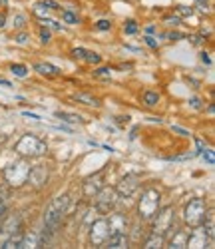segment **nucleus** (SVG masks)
I'll list each match as a JSON object with an SVG mask.
<instances>
[{
  "mask_svg": "<svg viewBox=\"0 0 215 249\" xmlns=\"http://www.w3.org/2000/svg\"><path fill=\"white\" fill-rule=\"evenodd\" d=\"M70 197L68 196H58L50 201L48 210L44 213V225H42V233H40V245H46L58 231V227L68 212Z\"/></svg>",
  "mask_w": 215,
  "mask_h": 249,
  "instance_id": "obj_1",
  "label": "nucleus"
},
{
  "mask_svg": "<svg viewBox=\"0 0 215 249\" xmlns=\"http://www.w3.org/2000/svg\"><path fill=\"white\" fill-rule=\"evenodd\" d=\"M14 152L20 156V158H40V156H44L48 152V146H46V142L44 140H40L38 136L34 134H26L22 136L18 142H16V146H14Z\"/></svg>",
  "mask_w": 215,
  "mask_h": 249,
  "instance_id": "obj_2",
  "label": "nucleus"
},
{
  "mask_svg": "<svg viewBox=\"0 0 215 249\" xmlns=\"http://www.w3.org/2000/svg\"><path fill=\"white\" fill-rule=\"evenodd\" d=\"M28 174H30V163L26 161V158H20L8 165L2 176L10 188H22L28 179Z\"/></svg>",
  "mask_w": 215,
  "mask_h": 249,
  "instance_id": "obj_3",
  "label": "nucleus"
},
{
  "mask_svg": "<svg viewBox=\"0 0 215 249\" xmlns=\"http://www.w3.org/2000/svg\"><path fill=\"white\" fill-rule=\"evenodd\" d=\"M160 201H161L160 192L154 190V188H147V190L142 194L140 201H138V213H140V219H145V221L152 219V217L158 213V210H160Z\"/></svg>",
  "mask_w": 215,
  "mask_h": 249,
  "instance_id": "obj_4",
  "label": "nucleus"
},
{
  "mask_svg": "<svg viewBox=\"0 0 215 249\" xmlns=\"http://www.w3.org/2000/svg\"><path fill=\"white\" fill-rule=\"evenodd\" d=\"M118 203V192L116 188H102L98 194H96V199H94V210L102 215H108Z\"/></svg>",
  "mask_w": 215,
  "mask_h": 249,
  "instance_id": "obj_5",
  "label": "nucleus"
},
{
  "mask_svg": "<svg viewBox=\"0 0 215 249\" xmlns=\"http://www.w3.org/2000/svg\"><path fill=\"white\" fill-rule=\"evenodd\" d=\"M205 212H207V205L203 199H191L185 210H183V221L185 225L189 227H197L203 223V217H205Z\"/></svg>",
  "mask_w": 215,
  "mask_h": 249,
  "instance_id": "obj_6",
  "label": "nucleus"
},
{
  "mask_svg": "<svg viewBox=\"0 0 215 249\" xmlns=\"http://www.w3.org/2000/svg\"><path fill=\"white\" fill-rule=\"evenodd\" d=\"M152 219H154V233L167 235V231L176 225V212L171 205H167L163 210H158V213Z\"/></svg>",
  "mask_w": 215,
  "mask_h": 249,
  "instance_id": "obj_7",
  "label": "nucleus"
},
{
  "mask_svg": "<svg viewBox=\"0 0 215 249\" xmlns=\"http://www.w3.org/2000/svg\"><path fill=\"white\" fill-rule=\"evenodd\" d=\"M20 227H22V217H20V213H10L6 219H0V247H2L6 243V239L20 231Z\"/></svg>",
  "mask_w": 215,
  "mask_h": 249,
  "instance_id": "obj_8",
  "label": "nucleus"
},
{
  "mask_svg": "<svg viewBox=\"0 0 215 249\" xmlns=\"http://www.w3.org/2000/svg\"><path fill=\"white\" fill-rule=\"evenodd\" d=\"M108 237H110V230H108V221H106L104 217L90 223V243H92L94 247L106 245Z\"/></svg>",
  "mask_w": 215,
  "mask_h": 249,
  "instance_id": "obj_9",
  "label": "nucleus"
},
{
  "mask_svg": "<svg viewBox=\"0 0 215 249\" xmlns=\"http://www.w3.org/2000/svg\"><path fill=\"white\" fill-rule=\"evenodd\" d=\"M48 176H50V172L46 165H34V168H30L26 183H30L34 190H42L48 183Z\"/></svg>",
  "mask_w": 215,
  "mask_h": 249,
  "instance_id": "obj_10",
  "label": "nucleus"
},
{
  "mask_svg": "<svg viewBox=\"0 0 215 249\" xmlns=\"http://www.w3.org/2000/svg\"><path fill=\"white\" fill-rule=\"evenodd\" d=\"M193 231H189L187 235V247H213V237H207V233L203 231V227H191Z\"/></svg>",
  "mask_w": 215,
  "mask_h": 249,
  "instance_id": "obj_11",
  "label": "nucleus"
},
{
  "mask_svg": "<svg viewBox=\"0 0 215 249\" xmlns=\"http://www.w3.org/2000/svg\"><path fill=\"white\" fill-rule=\"evenodd\" d=\"M108 221V230H110V235L114 233H127V227H130V221H127V215L125 213H112L110 212V217L106 219Z\"/></svg>",
  "mask_w": 215,
  "mask_h": 249,
  "instance_id": "obj_12",
  "label": "nucleus"
},
{
  "mask_svg": "<svg viewBox=\"0 0 215 249\" xmlns=\"http://www.w3.org/2000/svg\"><path fill=\"white\" fill-rule=\"evenodd\" d=\"M138 188H140V178H138V176H125V178H122V179L118 181L116 192H118V196H122V197H130Z\"/></svg>",
  "mask_w": 215,
  "mask_h": 249,
  "instance_id": "obj_13",
  "label": "nucleus"
},
{
  "mask_svg": "<svg viewBox=\"0 0 215 249\" xmlns=\"http://www.w3.org/2000/svg\"><path fill=\"white\" fill-rule=\"evenodd\" d=\"M102 188H104V172H98L96 176H90L88 179H84V185H82L86 197H94Z\"/></svg>",
  "mask_w": 215,
  "mask_h": 249,
  "instance_id": "obj_14",
  "label": "nucleus"
},
{
  "mask_svg": "<svg viewBox=\"0 0 215 249\" xmlns=\"http://www.w3.org/2000/svg\"><path fill=\"white\" fill-rule=\"evenodd\" d=\"M167 233H171V237H169V241H167V245H169L171 249H183V247H187V235H189V231L174 230V227H171Z\"/></svg>",
  "mask_w": 215,
  "mask_h": 249,
  "instance_id": "obj_15",
  "label": "nucleus"
},
{
  "mask_svg": "<svg viewBox=\"0 0 215 249\" xmlns=\"http://www.w3.org/2000/svg\"><path fill=\"white\" fill-rule=\"evenodd\" d=\"M106 245L112 249H125V247H130V239H127V233H114L108 237Z\"/></svg>",
  "mask_w": 215,
  "mask_h": 249,
  "instance_id": "obj_16",
  "label": "nucleus"
},
{
  "mask_svg": "<svg viewBox=\"0 0 215 249\" xmlns=\"http://www.w3.org/2000/svg\"><path fill=\"white\" fill-rule=\"evenodd\" d=\"M34 70L42 76H48V78H54L60 74V68L54 64H48V62H38V64H34Z\"/></svg>",
  "mask_w": 215,
  "mask_h": 249,
  "instance_id": "obj_17",
  "label": "nucleus"
},
{
  "mask_svg": "<svg viewBox=\"0 0 215 249\" xmlns=\"http://www.w3.org/2000/svg\"><path fill=\"white\" fill-rule=\"evenodd\" d=\"M165 245V235H160V233H149L147 237H145V241H143V247L145 249H160V247H163Z\"/></svg>",
  "mask_w": 215,
  "mask_h": 249,
  "instance_id": "obj_18",
  "label": "nucleus"
},
{
  "mask_svg": "<svg viewBox=\"0 0 215 249\" xmlns=\"http://www.w3.org/2000/svg\"><path fill=\"white\" fill-rule=\"evenodd\" d=\"M76 102H80V104H84V106H92V108H100V100L96 98V96H92V94H86V92H76L74 96H72Z\"/></svg>",
  "mask_w": 215,
  "mask_h": 249,
  "instance_id": "obj_19",
  "label": "nucleus"
},
{
  "mask_svg": "<svg viewBox=\"0 0 215 249\" xmlns=\"http://www.w3.org/2000/svg\"><path fill=\"white\" fill-rule=\"evenodd\" d=\"M32 247H42L40 245V233H36V231L22 235V249H32Z\"/></svg>",
  "mask_w": 215,
  "mask_h": 249,
  "instance_id": "obj_20",
  "label": "nucleus"
},
{
  "mask_svg": "<svg viewBox=\"0 0 215 249\" xmlns=\"http://www.w3.org/2000/svg\"><path fill=\"white\" fill-rule=\"evenodd\" d=\"M22 231H16V233H12L8 239H6V243L2 245L4 249H22Z\"/></svg>",
  "mask_w": 215,
  "mask_h": 249,
  "instance_id": "obj_21",
  "label": "nucleus"
},
{
  "mask_svg": "<svg viewBox=\"0 0 215 249\" xmlns=\"http://www.w3.org/2000/svg\"><path fill=\"white\" fill-rule=\"evenodd\" d=\"M142 102L145 104L147 108H154V106H158V104H160V94L154 92V90H145L142 94Z\"/></svg>",
  "mask_w": 215,
  "mask_h": 249,
  "instance_id": "obj_22",
  "label": "nucleus"
},
{
  "mask_svg": "<svg viewBox=\"0 0 215 249\" xmlns=\"http://www.w3.org/2000/svg\"><path fill=\"white\" fill-rule=\"evenodd\" d=\"M56 118H60L62 122H68V124H84V118L72 112H56Z\"/></svg>",
  "mask_w": 215,
  "mask_h": 249,
  "instance_id": "obj_23",
  "label": "nucleus"
},
{
  "mask_svg": "<svg viewBox=\"0 0 215 249\" xmlns=\"http://www.w3.org/2000/svg\"><path fill=\"white\" fill-rule=\"evenodd\" d=\"M8 199H10V194L6 188H0V219L4 217L6 210H8Z\"/></svg>",
  "mask_w": 215,
  "mask_h": 249,
  "instance_id": "obj_24",
  "label": "nucleus"
},
{
  "mask_svg": "<svg viewBox=\"0 0 215 249\" xmlns=\"http://www.w3.org/2000/svg\"><path fill=\"white\" fill-rule=\"evenodd\" d=\"M84 62H88V64H100V62H102V56H100L98 52L86 50V54H84Z\"/></svg>",
  "mask_w": 215,
  "mask_h": 249,
  "instance_id": "obj_25",
  "label": "nucleus"
},
{
  "mask_svg": "<svg viewBox=\"0 0 215 249\" xmlns=\"http://www.w3.org/2000/svg\"><path fill=\"white\" fill-rule=\"evenodd\" d=\"M10 72H12L16 78H26L28 68H26L24 64H12V66H10Z\"/></svg>",
  "mask_w": 215,
  "mask_h": 249,
  "instance_id": "obj_26",
  "label": "nucleus"
},
{
  "mask_svg": "<svg viewBox=\"0 0 215 249\" xmlns=\"http://www.w3.org/2000/svg\"><path fill=\"white\" fill-rule=\"evenodd\" d=\"M62 20H64L66 24H78V16H76L72 10H64V12H62Z\"/></svg>",
  "mask_w": 215,
  "mask_h": 249,
  "instance_id": "obj_27",
  "label": "nucleus"
},
{
  "mask_svg": "<svg viewBox=\"0 0 215 249\" xmlns=\"http://www.w3.org/2000/svg\"><path fill=\"white\" fill-rule=\"evenodd\" d=\"M94 76L96 78H102V80H110L112 78V70L110 68H100V70L94 72Z\"/></svg>",
  "mask_w": 215,
  "mask_h": 249,
  "instance_id": "obj_28",
  "label": "nucleus"
},
{
  "mask_svg": "<svg viewBox=\"0 0 215 249\" xmlns=\"http://www.w3.org/2000/svg\"><path fill=\"white\" fill-rule=\"evenodd\" d=\"M50 12H52L50 8H44V6H40V4H36V8H34V14L40 16V18H48Z\"/></svg>",
  "mask_w": 215,
  "mask_h": 249,
  "instance_id": "obj_29",
  "label": "nucleus"
},
{
  "mask_svg": "<svg viewBox=\"0 0 215 249\" xmlns=\"http://www.w3.org/2000/svg\"><path fill=\"white\" fill-rule=\"evenodd\" d=\"M26 24V16L24 14H16L14 16V28H24Z\"/></svg>",
  "mask_w": 215,
  "mask_h": 249,
  "instance_id": "obj_30",
  "label": "nucleus"
},
{
  "mask_svg": "<svg viewBox=\"0 0 215 249\" xmlns=\"http://www.w3.org/2000/svg\"><path fill=\"white\" fill-rule=\"evenodd\" d=\"M176 14H178L179 18H183V16H191V14H193V8H187V6H178V8H176Z\"/></svg>",
  "mask_w": 215,
  "mask_h": 249,
  "instance_id": "obj_31",
  "label": "nucleus"
},
{
  "mask_svg": "<svg viewBox=\"0 0 215 249\" xmlns=\"http://www.w3.org/2000/svg\"><path fill=\"white\" fill-rule=\"evenodd\" d=\"M138 32V24L134 22V20H127L125 22V34H136Z\"/></svg>",
  "mask_w": 215,
  "mask_h": 249,
  "instance_id": "obj_32",
  "label": "nucleus"
},
{
  "mask_svg": "<svg viewBox=\"0 0 215 249\" xmlns=\"http://www.w3.org/2000/svg\"><path fill=\"white\" fill-rule=\"evenodd\" d=\"M40 6H44V8H50V10H60V6L54 2V0H42V2H38Z\"/></svg>",
  "mask_w": 215,
  "mask_h": 249,
  "instance_id": "obj_33",
  "label": "nucleus"
},
{
  "mask_svg": "<svg viewBox=\"0 0 215 249\" xmlns=\"http://www.w3.org/2000/svg\"><path fill=\"white\" fill-rule=\"evenodd\" d=\"M14 40H16V44H26L28 40H30V36H28L26 32H20V34L14 36Z\"/></svg>",
  "mask_w": 215,
  "mask_h": 249,
  "instance_id": "obj_34",
  "label": "nucleus"
},
{
  "mask_svg": "<svg viewBox=\"0 0 215 249\" xmlns=\"http://www.w3.org/2000/svg\"><path fill=\"white\" fill-rule=\"evenodd\" d=\"M40 38H42V42H44V44L50 42V30H48L46 26H42V28H40Z\"/></svg>",
  "mask_w": 215,
  "mask_h": 249,
  "instance_id": "obj_35",
  "label": "nucleus"
},
{
  "mask_svg": "<svg viewBox=\"0 0 215 249\" xmlns=\"http://www.w3.org/2000/svg\"><path fill=\"white\" fill-rule=\"evenodd\" d=\"M96 28L98 30H110L112 22H110V20H100V22H96Z\"/></svg>",
  "mask_w": 215,
  "mask_h": 249,
  "instance_id": "obj_36",
  "label": "nucleus"
},
{
  "mask_svg": "<svg viewBox=\"0 0 215 249\" xmlns=\"http://www.w3.org/2000/svg\"><path fill=\"white\" fill-rule=\"evenodd\" d=\"M44 26L46 28H52V30H62V24L54 22V20H48V18H44Z\"/></svg>",
  "mask_w": 215,
  "mask_h": 249,
  "instance_id": "obj_37",
  "label": "nucleus"
},
{
  "mask_svg": "<svg viewBox=\"0 0 215 249\" xmlns=\"http://www.w3.org/2000/svg\"><path fill=\"white\" fill-rule=\"evenodd\" d=\"M84 54H86V48H74L72 50V58H76V60H84Z\"/></svg>",
  "mask_w": 215,
  "mask_h": 249,
  "instance_id": "obj_38",
  "label": "nucleus"
},
{
  "mask_svg": "<svg viewBox=\"0 0 215 249\" xmlns=\"http://www.w3.org/2000/svg\"><path fill=\"white\" fill-rule=\"evenodd\" d=\"M203 158H205V161H207L209 165H213V163H215V156H213V152H211V150H203Z\"/></svg>",
  "mask_w": 215,
  "mask_h": 249,
  "instance_id": "obj_39",
  "label": "nucleus"
},
{
  "mask_svg": "<svg viewBox=\"0 0 215 249\" xmlns=\"http://www.w3.org/2000/svg\"><path fill=\"white\" fill-rule=\"evenodd\" d=\"M165 22H167L169 26H178V24L181 22V18L176 14V16H169V18H165Z\"/></svg>",
  "mask_w": 215,
  "mask_h": 249,
  "instance_id": "obj_40",
  "label": "nucleus"
},
{
  "mask_svg": "<svg viewBox=\"0 0 215 249\" xmlns=\"http://www.w3.org/2000/svg\"><path fill=\"white\" fill-rule=\"evenodd\" d=\"M143 40H145V44H147L149 48H154V50H158V42H156V38H152V36H145Z\"/></svg>",
  "mask_w": 215,
  "mask_h": 249,
  "instance_id": "obj_41",
  "label": "nucleus"
},
{
  "mask_svg": "<svg viewBox=\"0 0 215 249\" xmlns=\"http://www.w3.org/2000/svg\"><path fill=\"white\" fill-rule=\"evenodd\" d=\"M165 36H167L169 40H174V42H176V40H181V38H185V36H183L181 32H167Z\"/></svg>",
  "mask_w": 215,
  "mask_h": 249,
  "instance_id": "obj_42",
  "label": "nucleus"
},
{
  "mask_svg": "<svg viewBox=\"0 0 215 249\" xmlns=\"http://www.w3.org/2000/svg\"><path fill=\"white\" fill-rule=\"evenodd\" d=\"M191 108L193 110H199L201 108V100L199 98H191Z\"/></svg>",
  "mask_w": 215,
  "mask_h": 249,
  "instance_id": "obj_43",
  "label": "nucleus"
},
{
  "mask_svg": "<svg viewBox=\"0 0 215 249\" xmlns=\"http://www.w3.org/2000/svg\"><path fill=\"white\" fill-rule=\"evenodd\" d=\"M171 130H174L176 134H179V136H189V132L183 130V128H179V126H171Z\"/></svg>",
  "mask_w": 215,
  "mask_h": 249,
  "instance_id": "obj_44",
  "label": "nucleus"
},
{
  "mask_svg": "<svg viewBox=\"0 0 215 249\" xmlns=\"http://www.w3.org/2000/svg\"><path fill=\"white\" fill-rule=\"evenodd\" d=\"M201 62H203V64H207V66L211 64V58H209V54H207V52H201Z\"/></svg>",
  "mask_w": 215,
  "mask_h": 249,
  "instance_id": "obj_45",
  "label": "nucleus"
},
{
  "mask_svg": "<svg viewBox=\"0 0 215 249\" xmlns=\"http://www.w3.org/2000/svg\"><path fill=\"white\" fill-rule=\"evenodd\" d=\"M196 143H197V154L205 150V143H203V140H199V138H197V140H196Z\"/></svg>",
  "mask_w": 215,
  "mask_h": 249,
  "instance_id": "obj_46",
  "label": "nucleus"
},
{
  "mask_svg": "<svg viewBox=\"0 0 215 249\" xmlns=\"http://www.w3.org/2000/svg\"><path fill=\"white\" fill-rule=\"evenodd\" d=\"M22 116H26V118H32V120H40V116H38V114H30V112H22Z\"/></svg>",
  "mask_w": 215,
  "mask_h": 249,
  "instance_id": "obj_47",
  "label": "nucleus"
},
{
  "mask_svg": "<svg viewBox=\"0 0 215 249\" xmlns=\"http://www.w3.org/2000/svg\"><path fill=\"white\" fill-rule=\"evenodd\" d=\"M6 26V14H0V28Z\"/></svg>",
  "mask_w": 215,
  "mask_h": 249,
  "instance_id": "obj_48",
  "label": "nucleus"
},
{
  "mask_svg": "<svg viewBox=\"0 0 215 249\" xmlns=\"http://www.w3.org/2000/svg\"><path fill=\"white\" fill-rule=\"evenodd\" d=\"M0 86H6V88H10L12 84H10V82H8V80H0Z\"/></svg>",
  "mask_w": 215,
  "mask_h": 249,
  "instance_id": "obj_49",
  "label": "nucleus"
},
{
  "mask_svg": "<svg viewBox=\"0 0 215 249\" xmlns=\"http://www.w3.org/2000/svg\"><path fill=\"white\" fill-rule=\"evenodd\" d=\"M201 2H207V0H197V4H201Z\"/></svg>",
  "mask_w": 215,
  "mask_h": 249,
  "instance_id": "obj_50",
  "label": "nucleus"
},
{
  "mask_svg": "<svg viewBox=\"0 0 215 249\" xmlns=\"http://www.w3.org/2000/svg\"><path fill=\"white\" fill-rule=\"evenodd\" d=\"M0 4H2V2H0Z\"/></svg>",
  "mask_w": 215,
  "mask_h": 249,
  "instance_id": "obj_51",
  "label": "nucleus"
}]
</instances>
